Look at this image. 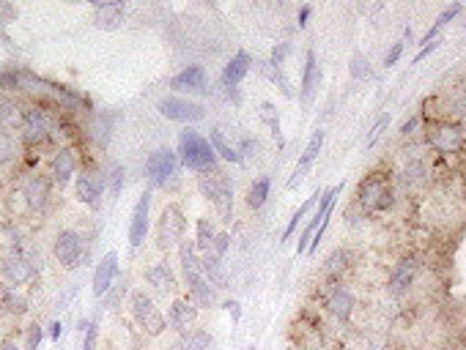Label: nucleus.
Instances as JSON below:
<instances>
[{
  "instance_id": "f257e3e1",
  "label": "nucleus",
  "mask_w": 466,
  "mask_h": 350,
  "mask_svg": "<svg viewBox=\"0 0 466 350\" xmlns=\"http://www.w3.org/2000/svg\"><path fill=\"white\" fill-rule=\"evenodd\" d=\"M395 197H398V192L392 186L390 173L373 170L357 186V206L362 211H368V214H387V211H392Z\"/></svg>"
},
{
  "instance_id": "f03ea898",
  "label": "nucleus",
  "mask_w": 466,
  "mask_h": 350,
  "mask_svg": "<svg viewBox=\"0 0 466 350\" xmlns=\"http://www.w3.org/2000/svg\"><path fill=\"white\" fill-rule=\"evenodd\" d=\"M198 189L206 200H212L214 211L222 222H231L233 219V184L231 178L220 170V167H212L206 173L198 175Z\"/></svg>"
},
{
  "instance_id": "7ed1b4c3",
  "label": "nucleus",
  "mask_w": 466,
  "mask_h": 350,
  "mask_svg": "<svg viewBox=\"0 0 466 350\" xmlns=\"http://www.w3.org/2000/svg\"><path fill=\"white\" fill-rule=\"evenodd\" d=\"M176 156L192 173H206V170L217 167V153H214L212 145H209V137H203L200 132H192V129L181 132Z\"/></svg>"
},
{
  "instance_id": "20e7f679",
  "label": "nucleus",
  "mask_w": 466,
  "mask_h": 350,
  "mask_svg": "<svg viewBox=\"0 0 466 350\" xmlns=\"http://www.w3.org/2000/svg\"><path fill=\"white\" fill-rule=\"evenodd\" d=\"M129 312H132L137 329L146 337H162L168 331V317L159 312V307L154 304V298L146 290H135L129 296Z\"/></svg>"
},
{
  "instance_id": "39448f33",
  "label": "nucleus",
  "mask_w": 466,
  "mask_h": 350,
  "mask_svg": "<svg viewBox=\"0 0 466 350\" xmlns=\"http://www.w3.org/2000/svg\"><path fill=\"white\" fill-rule=\"evenodd\" d=\"M178 175V156L173 148H157L146 159V178L151 189H168Z\"/></svg>"
},
{
  "instance_id": "423d86ee",
  "label": "nucleus",
  "mask_w": 466,
  "mask_h": 350,
  "mask_svg": "<svg viewBox=\"0 0 466 350\" xmlns=\"http://www.w3.org/2000/svg\"><path fill=\"white\" fill-rule=\"evenodd\" d=\"M184 233H187L184 211L176 203H168L159 214V222H157V244H159V249L178 247L184 241Z\"/></svg>"
},
{
  "instance_id": "0eeeda50",
  "label": "nucleus",
  "mask_w": 466,
  "mask_h": 350,
  "mask_svg": "<svg viewBox=\"0 0 466 350\" xmlns=\"http://www.w3.org/2000/svg\"><path fill=\"white\" fill-rule=\"evenodd\" d=\"M425 140H428V145L436 153L453 156V153H458L464 148V129L455 121H436V124L428 126V137Z\"/></svg>"
},
{
  "instance_id": "6e6552de",
  "label": "nucleus",
  "mask_w": 466,
  "mask_h": 350,
  "mask_svg": "<svg viewBox=\"0 0 466 350\" xmlns=\"http://www.w3.org/2000/svg\"><path fill=\"white\" fill-rule=\"evenodd\" d=\"M52 252H55V260L61 263V268L66 271H74V268L83 266L85 257V238L77 233V230H61L55 235V244H52Z\"/></svg>"
},
{
  "instance_id": "1a4fd4ad",
  "label": "nucleus",
  "mask_w": 466,
  "mask_h": 350,
  "mask_svg": "<svg viewBox=\"0 0 466 350\" xmlns=\"http://www.w3.org/2000/svg\"><path fill=\"white\" fill-rule=\"evenodd\" d=\"M157 110L162 118L176 121V124H198L206 118V107L192 99H184V96H165L157 102Z\"/></svg>"
},
{
  "instance_id": "9d476101",
  "label": "nucleus",
  "mask_w": 466,
  "mask_h": 350,
  "mask_svg": "<svg viewBox=\"0 0 466 350\" xmlns=\"http://www.w3.org/2000/svg\"><path fill=\"white\" fill-rule=\"evenodd\" d=\"M151 200H154V194H151V189H146V192L137 197L135 208H132V222H129V247L132 249L143 247V241H146V235H149Z\"/></svg>"
},
{
  "instance_id": "9b49d317",
  "label": "nucleus",
  "mask_w": 466,
  "mask_h": 350,
  "mask_svg": "<svg viewBox=\"0 0 466 350\" xmlns=\"http://www.w3.org/2000/svg\"><path fill=\"white\" fill-rule=\"evenodd\" d=\"M20 129H22L25 143H30V145H42L44 140H50V134H52L50 121H47V115H44L39 107H28V110H22Z\"/></svg>"
},
{
  "instance_id": "f8f14e48",
  "label": "nucleus",
  "mask_w": 466,
  "mask_h": 350,
  "mask_svg": "<svg viewBox=\"0 0 466 350\" xmlns=\"http://www.w3.org/2000/svg\"><path fill=\"white\" fill-rule=\"evenodd\" d=\"M324 304H326V309H329V315H335L338 320L348 323L351 315H354V307H357V296H354V290L348 288L346 282H338L335 288L326 293Z\"/></svg>"
},
{
  "instance_id": "ddd939ff",
  "label": "nucleus",
  "mask_w": 466,
  "mask_h": 350,
  "mask_svg": "<svg viewBox=\"0 0 466 350\" xmlns=\"http://www.w3.org/2000/svg\"><path fill=\"white\" fill-rule=\"evenodd\" d=\"M324 140H326V132H324V129H316V132H313V137H310V143H307V148L302 151V156H299V162H297V167H294V173H291V178L285 181L288 189H297V186L302 184V178L307 175V170H310L313 162L321 156Z\"/></svg>"
},
{
  "instance_id": "4468645a",
  "label": "nucleus",
  "mask_w": 466,
  "mask_h": 350,
  "mask_svg": "<svg viewBox=\"0 0 466 350\" xmlns=\"http://www.w3.org/2000/svg\"><path fill=\"white\" fill-rule=\"evenodd\" d=\"M318 88H321V63H318L316 52L310 49L305 55V69H302V88H299V102H302V107H310L313 104Z\"/></svg>"
},
{
  "instance_id": "2eb2a0df",
  "label": "nucleus",
  "mask_w": 466,
  "mask_h": 350,
  "mask_svg": "<svg viewBox=\"0 0 466 350\" xmlns=\"http://www.w3.org/2000/svg\"><path fill=\"white\" fill-rule=\"evenodd\" d=\"M170 88L178 91V93H206L209 80H206V69L192 63L187 69H181L178 74L170 77Z\"/></svg>"
},
{
  "instance_id": "dca6fc26",
  "label": "nucleus",
  "mask_w": 466,
  "mask_h": 350,
  "mask_svg": "<svg viewBox=\"0 0 466 350\" xmlns=\"http://www.w3.org/2000/svg\"><path fill=\"white\" fill-rule=\"evenodd\" d=\"M417 271H420V263H417L414 257H403L401 263L392 268L390 279H387V293H390V296H403V293H409V288H411L414 279H417Z\"/></svg>"
},
{
  "instance_id": "f3484780",
  "label": "nucleus",
  "mask_w": 466,
  "mask_h": 350,
  "mask_svg": "<svg viewBox=\"0 0 466 350\" xmlns=\"http://www.w3.org/2000/svg\"><path fill=\"white\" fill-rule=\"evenodd\" d=\"M198 323V307L192 304L190 298H176L168 309V326L178 334H190L195 331Z\"/></svg>"
},
{
  "instance_id": "a211bd4d",
  "label": "nucleus",
  "mask_w": 466,
  "mask_h": 350,
  "mask_svg": "<svg viewBox=\"0 0 466 350\" xmlns=\"http://www.w3.org/2000/svg\"><path fill=\"white\" fill-rule=\"evenodd\" d=\"M102 192H105V181H99L93 173H80L74 178V194L91 211H99V206H102Z\"/></svg>"
},
{
  "instance_id": "6ab92c4d",
  "label": "nucleus",
  "mask_w": 466,
  "mask_h": 350,
  "mask_svg": "<svg viewBox=\"0 0 466 350\" xmlns=\"http://www.w3.org/2000/svg\"><path fill=\"white\" fill-rule=\"evenodd\" d=\"M184 285H187V298H190L198 309L217 307V290L206 282L203 271H200V274H187V276H184Z\"/></svg>"
},
{
  "instance_id": "aec40b11",
  "label": "nucleus",
  "mask_w": 466,
  "mask_h": 350,
  "mask_svg": "<svg viewBox=\"0 0 466 350\" xmlns=\"http://www.w3.org/2000/svg\"><path fill=\"white\" fill-rule=\"evenodd\" d=\"M250 66H253V58H250V52H244V49H239L236 55H233L231 61L225 63V69H222V74H220V83L225 91H233V88H239V83L250 74Z\"/></svg>"
},
{
  "instance_id": "412c9836",
  "label": "nucleus",
  "mask_w": 466,
  "mask_h": 350,
  "mask_svg": "<svg viewBox=\"0 0 466 350\" xmlns=\"http://www.w3.org/2000/svg\"><path fill=\"white\" fill-rule=\"evenodd\" d=\"M0 271H3V276H6V282H8L11 288H20V285H25V282L33 276V266L22 257L20 252L6 255L3 263H0Z\"/></svg>"
},
{
  "instance_id": "4be33fe9",
  "label": "nucleus",
  "mask_w": 466,
  "mask_h": 350,
  "mask_svg": "<svg viewBox=\"0 0 466 350\" xmlns=\"http://www.w3.org/2000/svg\"><path fill=\"white\" fill-rule=\"evenodd\" d=\"M115 274H118V252H107L105 257L99 260L96 271H93V296L96 298H102V296L110 293Z\"/></svg>"
},
{
  "instance_id": "5701e85b",
  "label": "nucleus",
  "mask_w": 466,
  "mask_h": 350,
  "mask_svg": "<svg viewBox=\"0 0 466 350\" xmlns=\"http://www.w3.org/2000/svg\"><path fill=\"white\" fill-rule=\"evenodd\" d=\"M22 197H25V206L36 214H42L47 203H50V181L42 175H30L25 186H22Z\"/></svg>"
},
{
  "instance_id": "b1692460",
  "label": "nucleus",
  "mask_w": 466,
  "mask_h": 350,
  "mask_svg": "<svg viewBox=\"0 0 466 350\" xmlns=\"http://www.w3.org/2000/svg\"><path fill=\"white\" fill-rule=\"evenodd\" d=\"M72 178H77V156L72 148H58L52 156V181L66 186Z\"/></svg>"
},
{
  "instance_id": "393cba45",
  "label": "nucleus",
  "mask_w": 466,
  "mask_h": 350,
  "mask_svg": "<svg viewBox=\"0 0 466 350\" xmlns=\"http://www.w3.org/2000/svg\"><path fill=\"white\" fill-rule=\"evenodd\" d=\"M425 181H428V162H425V159L414 156V159H409V162L401 167L398 184H401L403 192H414V189H420Z\"/></svg>"
},
{
  "instance_id": "a878e982",
  "label": "nucleus",
  "mask_w": 466,
  "mask_h": 350,
  "mask_svg": "<svg viewBox=\"0 0 466 350\" xmlns=\"http://www.w3.org/2000/svg\"><path fill=\"white\" fill-rule=\"evenodd\" d=\"M146 282H149L151 288L157 290V293H162V296H168V293H173L176 290V274H173V268L162 260V263H154V266L146 268Z\"/></svg>"
},
{
  "instance_id": "bb28decb",
  "label": "nucleus",
  "mask_w": 466,
  "mask_h": 350,
  "mask_svg": "<svg viewBox=\"0 0 466 350\" xmlns=\"http://www.w3.org/2000/svg\"><path fill=\"white\" fill-rule=\"evenodd\" d=\"M200 268H203V276L214 290H225L228 288V271L222 268V257H217L214 252H203L200 255Z\"/></svg>"
},
{
  "instance_id": "cd10ccee",
  "label": "nucleus",
  "mask_w": 466,
  "mask_h": 350,
  "mask_svg": "<svg viewBox=\"0 0 466 350\" xmlns=\"http://www.w3.org/2000/svg\"><path fill=\"white\" fill-rule=\"evenodd\" d=\"M351 260H354L351 249L340 247V249H335L329 257H326V263H324V268H321V271H324V276H326V279H332V282L338 285V282H343V274L348 271Z\"/></svg>"
},
{
  "instance_id": "c85d7f7f",
  "label": "nucleus",
  "mask_w": 466,
  "mask_h": 350,
  "mask_svg": "<svg viewBox=\"0 0 466 350\" xmlns=\"http://www.w3.org/2000/svg\"><path fill=\"white\" fill-rule=\"evenodd\" d=\"M93 11H96V25L105 28V30H115L121 22H124V11L127 6L124 3H93Z\"/></svg>"
},
{
  "instance_id": "c756f323",
  "label": "nucleus",
  "mask_w": 466,
  "mask_h": 350,
  "mask_svg": "<svg viewBox=\"0 0 466 350\" xmlns=\"http://www.w3.org/2000/svg\"><path fill=\"white\" fill-rule=\"evenodd\" d=\"M214 345L212 334L209 331L195 329L190 334H178V339H173L165 350H209Z\"/></svg>"
},
{
  "instance_id": "7c9ffc66",
  "label": "nucleus",
  "mask_w": 466,
  "mask_h": 350,
  "mask_svg": "<svg viewBox=\"0 0 466 350\" xmlns=\"http://www.w3.org/2000/svg\"><path fill=\"white\" fill-rule=\"evenodd\" d=\"M209 145H212V151L220 156V159H225V162H231V165H244V159H241L239 148L228 143V140H225V134H222L220 129H212V134H209Z\"/></svg>"
},
{
  "instance_id": "2f4dec72",
  "label": "nucleus",
  "mask_w": 466,
  "mask_h": 350,
  "mask_svg": "<svg viewBox=\"0 0 466 350\" xmlns=\"http://www.w3.org/2000/svg\"><path fill=\"white\" fill-rule=\"evenodd\" d=\"M461 11H464V3H453V6H447L445 11L436 17V22H433V25H431V28H428V30L423 33L420 44L425 47V44L436 42V36L442 33V28H445V25H450V22H453L455 17H458V14H461Z\"/></svg>"
},
{
  "instance_id": "473e14b6",
  "label": "nucleus",
  "mask_w": 466,
  "mask_h": 350,
  "mask_svg": "<svg viewBox=\"0 0 466 350\" xmlns=\"http://www.w3.org/2000/svg\"><path fill=\"white\" fill-rule=\"evenodd\" d=\"M269 194H272V178L269 175H258L250 189H247V206L250 208H263L266 206V200H269Z\"/></svg>"
},
{
  "instance_id": "72a5a7b5",
  "label": "nucleus",
  "mask_w": 466,
  "mask_h": 350,
  "mask_svg": "<svg viewBox=\"0 0 466 350\" xmlns=\"http://www.w3.org/2000/svg\"><path fill=\"white\" fill-rule=\"evenodd\" d=\"M214 238H217V227L209 216H200L198 222H195V247L198 252L203 255V252H212L214 247Z\"/></svg>"
},
{
  "instance_id": "f704fd0d",
  "label": "nucleus",
  "mask_w": 466,
  "mask_h": 350,
  "mask_svg": "<svg viewBox=\"0 0 466 350\" xmlns=\"http://www.w3.org/2000/svg\"><path fill=\"white\" fill-rule=\"evenodd\" d=\"M258 69H261V74L269 80V83H275L280 88V93L285 96V99H294V88H291V80L285 77V71L280 69V66H272L269 61L258 63Z\"/></svg>"
},
{
  "instance_id": "c9c22d12",
  "label": "nucleus",
  "mask_w": 466,
  "mask_h": 350,
  "mask_svg": "<svg viewBox=\"0 0 466 350\" xmlns=\"http://www.w3.org/2000/svg\"><path fill=\"white\" fill-rule=\"evenodd\" d=\"M321 194H324V192H321V189H316V192H313V194H310V197H307V200H305V203H302V206H299L297 211H294V216H291V222H288V227H285V230H283V235H280V244H288V241H291V235H294V230H297L299 222H302V219L307 216V211H310V208L316 206V203H318V197H321Z\"/></svg>"
},
{
  "instance_id": "e433bc0d",
  "label": "nucleus",
  "mask_w": 466,
  "mask_h": 350,
  "mask_svg": "<svg viewBox=\"0 0 466 350\" xmlns=\"http://www.w3.org/2000/svg\"><path fill=\"white\" fill-rule=\"evenodd\" d=\"M258 115H261V121H263V124H269V129H272V137H275L277 143L283 145V132H280V115H277L275 104L263 102V104H261V110H258Z\"/></svg>"
},
{
  "instance_id": "4c0bfd02",
  "label": "nucleus",
  "mask_w": 466,
  "mask_h": 350,
  "mask_svg": "<svg viewBox=\"0 0 466 350\" xmlns=\"http://www.w3.org/2000/svg\"><path fill=\"white\" fill-rule=\"evenodd\" d=\"M14 159H17V143L6 129H0V167L14 162Z\"/></svg>"
},
{
  "instance_id": "58836bf2",
  "label": "nucleus",
  "mask_w": 466,
  "mask_h": 350,
  "mask_svg": "<svg viewBox=\"0 0 466 350\" xmlns=\"http://www.w3.org/2000/svg\"><path fill=\"white\" fill-rule=\"evenodd\" d=\"M370 61L368 58H362V55H354V61H351V77L354 80H370Z\"/></svg>"
},
{
  "instance_id": "ea45409f",
  "label": "nucleus",
  "mask_w": 466,
  "mask_h": 350,
  "mask_svg": "<svg viewBox=\"0 0 466 350\" xmlns=\"http://www.w3.org/2000/svg\"><path fill=\"white\" fill-rule=\"evenodd\" d=\"M387 126H390V115H382L376 124L370 126V132H368V137H365V148H373V145L379 143V137L384 134Z\"/></svg>"
},
{
  "instance_id": "a19ab883",
  "label": "nucleus",
  "mask_w": 466,
  "mask_h": 350,
  "mask_svg": "<svg viewBox=\"0 0 466 350\" xmlns=\"http://www.w3.org/2000/svg\"><path fill=\"white\" fill-rule=\"evenodd\" d=\"M124 175H127V170L121 165L113 167V173H110V194L113 197H118L121 194V189H124Z\"/></svg>"
},
{
  "instance_id": "79ce46f5",
  "label": "nucleus",
  "mask_w": 466,
  "mask_h": 350,
  "mask_svg": "<svg viewBox=\"0 0 466 350\" xmlns=\"http://www.w3.org/2000/svg\"><path fill=\"white\" fill-rule=\"evenodd\" d=\"M288 52H291V44L288 42L275 44V47H272V55H269V63L283 69V63H285V58H288Z\"/></svg>"
},
{
  "instance_id": "37998d69",
  "label": "nucleus",
  "mask_w": 466,
  "mask_h": 350,
  "mask_svg": "<svg viewBox=\"0 0 466 350\" xmlns=\"http://www.w3.org/2000/svg\"><path fill=\"white\" fill-rule=\"evenodd\" d=\"M401 55H403V39L401 42H395L390 49H387V52H384V66H387V69H392L395 63L401 61Z\"/></svg>"
},
{
  "instance_id": "c03bdc74",
  "label": "nucleus",
  "mask_w": 466,
  "mask_h": 350,
  "mask_svg": "<svg viewBox=\"0 0 466 350\" xmlns=\"http://www.w3.org/2000/svg\"><path fill=\"white\" fill-rule=\"evenodd\" d=\"M228 249H231V235H228V233H217L212 252L217 255V257H225V252H228Z\"/></svg>"
},
{
  "instance_id": "a18cd8bd",
  "label": "nucleus",
  "mask_w": 466,
  "mask_h": 350,
  "mask_svg": "<svg viewBox=\"0 0 466 350\" xmlns=\"http://www.w3.org/2000/svg\"><path fill=\"white\" fill-rule=\"evenodd\" d=\"M42 337H44L42 326H30V329H28V342H25V350H39V345H42Z\"/></svg>"
},
{
  "instance_id": "49530a36",
  "label": "nucleus",
  "mask_w": 466,
  "mask_h": 350,
  "mask_svg": "<svg viewBox=\"0 0 466 350\" xmlns=\"http://www.w3.org/2000/svg\"><path fill=\"white\" fill-rule=\"evenodd\" d=\"M96 337H99V331H96V323H91V326H88V331H85L83 348H80V350H96Z\"/></svg>"
},
{
  "instance_id": "de8ad7c7",
  "label": "nucleus",
  "mask_w": 466,
  "mask_h": 350,
  "mask_svg": "<svg viewBox=\"0 0 466 350\" xmlns=\"http://www.w3.org/2000/svg\"><path fill=\"white\" fill-rule=\"evenodd\" d=\"M439 47H442V39H436V42L425 44L423 49H420V52H417V55H414V61H411V63H420V61H425V58H428V55H433V52H436V49H439Z\"/></svg>"
},
{
  "instance_id": "09e8293b",
  "label": "nucleus",
  "mask_w": 466,
  "mask_h": 350,
  "mask_svg": "<svg viewBox=\"0 0 466 350\" xmlns=\"http://www.w3.org/2000/svg\"><path fill=\"white\" fill-rule=\"evenodd\" d=\"M420 121H423V112H417L414 118H409V121L401 126V137H411V134H414V129L420 126Z\"/></svg>"
},
{
  "instance_id": "8fccbe9b",
  "label": "nucleus",
  "mask_w": 466,
  "mask_h": 350,
  "mask_svg": "<svg viewBox=\"0 0 466 350\" xmlns=\"http://www.w3.org/2000/svg\"><path fill=\"white\" fill-rule=\"evenodd\" d=\"M310 17H313V6H302V8H299V28H305V25H307V22H310Z\"/></svg>"
},
{
  "instance_id": "3c124183",
  "label": "nucleus",
  "mask_w": 466,
  "mask_h": 350,
  "mask_svg": "<svg viewBox=\"0 0 466 350\" xmlns=\"http://www.w3.org/2000/svg\"><path fill=\"white\" fill-rule=\"evenodd\" d=\"M61 334H64V323H61V320H52V323H50V339H55V342H58V339H61Z\"/></svg>"
},
{
  "instance_id": "603ef678",
  "label": "nucleus",
  "mask_w": 466,
  "mask_h": 350,
  "mask_svg": "<svg viewBox=\"0 0 466 350\" xmlns=\"http://www.w3.org/2000/svg\"><path fill=\"white\" fill-rule=\"evenodd\" d=\"M74 293H77V285H72V288L66 290L64 296H61V298H58V309H66V304H69V301H72V298H74Z\"/></svg>"
},
{
  "instance_id": "864d4df0",
  "label": "nucleus",
  "mask_w": 466,
  "mask_h": 350,
  "mask_svg": "<svg viewBox=\"0 0 466 350\" xmlns=\"http://www.w3.org/2000/svg\"><path fill=\"white\" fill-rule=\"evenodd\" d=\"M225 309H228V315H231L233 320L241 317V304H239V301H225Z\"/></svg>"
},
{
  "instance_id": "5fc2aeb1",
  "label": "nucleus",
  "mask_w": 466,
  "mask_h": 350,
  "mask_svg": "<svg viewBox=\"0 0 466 350\" xmlns=\"http://www.w3.org/2000/svg\"><path fill=\"white\" fill-rule=\"evenodd\" d=\"M6 304H8V309H17V312H22L28 301H25V298H20V296H8V301H6Z\"/></svg>"
},
{
  "instance_id": "6e6d98bb",
  "label": "nucleus",
  "mask_w": 466,
  "mask_h": 350,
  "mask_svg": "<svg viewBox=\"0 0 466 350\" xmlns=\"http://www.w3.org/2000/svg\"><path fill=\"white\" fill-rule=\"evenodd\" d=\"M244 350H255V345H250V348H244Z\"/></svg>"
},
{
  "instance_id": "4d7b16f0",
  "label": "nucleus",
  "mask_w": 466,
  "mask_h": 350,
  "mask_svg": "<svg viewBox=\"0 0 466 350\" xmlns=\"http://www.w3.org/2000/svg\"><path fill=\"white\" fill-rule=\"evenodd\" d=\"M464 25H466V22H464Z\"/></svg>"
}]
</instances>
